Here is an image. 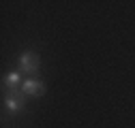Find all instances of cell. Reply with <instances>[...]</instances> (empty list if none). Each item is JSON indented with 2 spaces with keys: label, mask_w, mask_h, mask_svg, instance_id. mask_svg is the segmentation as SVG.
I'll return each instance as SVG.
<instances>
[{
  "label": "cell",
  "mask_w": 135,
  "mask_h": 128,
  "mask_svg": "<svg viewBox=\"0 0 135 128\" xmlns=\"http://www.w3.org/2000/svg\"><path fill=\"white\" fill-rule=\"evenodd\" d=\"M22 71H11V73H7L4 75V79H2V88L4 90H20L22 88Z\"/></svg>",
  "instance_id": "277c9868"
},
{
  "label": "cell",
  "mask_w": 135,
  "mask_h": 128,
  "mask_svg": "<svg viewBox=\"0 0 135 128\" xmlns=\"http://www.w3.org/2000/svg\"><path fill=\"white\" fill-rule=\"evenodd\" d=\"M22 90H24L26 96H30V98H41L45 94V83L41 79H37V77H28L22 83Z\"/></svg>",
  "instance_id": "3957f363"
},
{
  "label": "cell",
  "mask_w": 135,
  "mask_h": 128,
  "mask_svg": "<svg viewBox=\"0 0 135 128\" xmlns=\"http://www.w3.org/2000/svg\"><path fill=\"white\" fill-rule=\"evenodd\" d=\"M39 68H41V58H39L37 51L26 49V51L20 54V58H17V71L28 73V75L32 77L35 73H39Z\"/></svg>",
  "instance_id": "7a4b0ae2"
},
{
  "label": "cell",
  "mask_w": 135,
  "mask_h": 128,
  "mask_svg": "<svg viewBox=\"0 0 135 128\" xmlns=\"http://www.w3.org/2000/svg\"><path fill=\"white\" fill-rule=\"evenodd\" d=\"M26 98L28 96L24 94V90H4L2 92V105L7 109V113L17 115L26 109Z\"/></svg>",
  "instance_id": "6da1fadb"
}]
</instances>
